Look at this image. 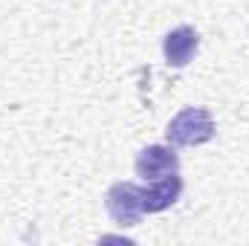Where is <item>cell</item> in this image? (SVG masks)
Segmentation results:
<instances>
[{
  "mask_svg": "<svg viewBox=\"0 0 249 246\" xmlns=\"http://www.w3.org/2000/svg\"><path fill=\"white\" fill-rule=\"evenodd\" d=\"M217 133V124L206 107H183L165 127V139L174 148H194L212 142Z\"/></svg>",
  "mask_w": 249,
  "mask_h": 246,
  "instance_id": "6da1fadb",
  "label": "cell"
},
{
  "mask_svg": "<svg viewBox=\"0 0 249 246\" xmlns=\"http://www.w3.org/2000/svg\"><path fill=\"white\" fill-rule=\"evenodd\" d=\"M105 209H107V217L122 226V229H133L139 226L145 209H142V185L130 183V180H119L107 188L105 194Z\"/></svg>",
  "mask_w": 249,
  "mask_h": 246,
  "instance_id": "7a4b0ae2",
  "label": "cell"
},
{
  "mask_svg": "<svg viewBox=\"0 0 249 246\" xmlns=\"http://www.w3.org/2000/svg\"><path fill=\"white\" fill-rule=\"evenodd\" d=\"M133 171L139 180L151 183V180L180 171V157H177L174 145H145L133 159Z\"/></svg>",
  "mask_w": 249,
  "mask_h": 246,
  "instance_id": "3957f363",
  "label": "cell"
},
{
  "mask_svg": "<svg viewBox=\"0 0 249 246\" xmlns=\"http://www.w3.org/2000/svg\"><path fill=\"white\" fill-rule=\"evenodd\" d=\"M183 188H186V183H183L180 171L145 183L142 185V209H145V214H160V211L171 209V206L180 200Z\"/></svg>",
  "mask_w": 249,
  "mask_h": 246,
  "instance_id": "277c9868",
  "label": "cell"
},
{
  "mask_svg": "<svg viewBox=\"0 0 249 246\" xmlns=\"http://www.w3.org/2000/svg\"><path fill=\"white\" fill-rule=\"evenodd\" d=\"M200 50V35L194 26H174L165 38H162V55H165V64L174 67V70H183L194 61Z\"/></svg>",
  "mask_w": 249,
  "mask_h": 246,
  "instance_id": "5b68a950",
  "label": "cell"
}]
</instances>
